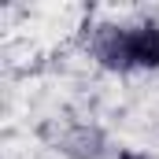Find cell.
<instances>
[{
	"instance_id": "6da1fadb",
	"label": "cell",
	"mask_w": 159,
	"mask_h": 159,
	"mask_svg": "<svg viewBox=\"0 0 159 159\" xmlns=\"http://www.w3.org/2000/svg\"><path fill=\"white\" fill-rule=\"evenodd\" d=\"M126 52L129 70H159V22L126 26Z\"/></svg>"
},
{
	"instance_id": "7a4b0ae2",
	"label": "cell",
	"mask_w": 159,
	"mask_h": 159,
	"mask_svg": "<svg viewBox=\"0 0 159 159\" xmlns=\"http://www.w3.org/2000/svg\"><path fill=\"white\" fill-rule=\"evenodd\" d=\"M63 152L70 159H96L104 152V133L93 126H78L70 137H63Z\"/></svg>"
},
{
	"instance_id": "3957f363",
	"label": "cell",
	"mask_w": 159,
	"mask_h": 159,
	"mask_svg": "<svg viewBox=\"0 0 159 159\" xmlns=\"http://www.w3.org/2000/svg\"><path fill=\"white\" fill-rule=\"evenodd\" d=\"M119 159H148V156H137V152H126V156H119Z\"/></svg>"
}]
</instances>
